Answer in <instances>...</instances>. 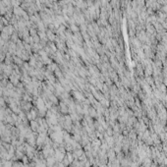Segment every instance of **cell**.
Segmentation results:
<instances>
[{
    "label": "cell",
    "mask_w": 167,
    "mask_h": 167,
    "mask_svg": "<svg viewBox=\"0 0 167 167\" xmlns=\"http://www.w3.org/2000/svg\"><path fill=\"white\" fill-rule=\"evenodd\" d=\"M73 95H74V97L77 99V100H79V101H83V100H85V98H84V95L82 94V92H80V91H74L73 92Z\"/></svg>",
    "instance_id": "obj_1"
},
{
    "label": "cell",
    "mask_w": 167,
    "mask_h": 167,
    "mask_svg": "<svg viewBox=\"0 0 167 167\" xmlns=\"http://www.w3.org/2000/svg\"><path fill=\"white\" fill-rule=\"evenodd\" d=\"M28 118L30 119V120H34V119H35L36 118V111L34 110V109H32L29 112V114H28Z\"/></svg>",
    "instance_id": "obj_2"
},
{
    "label": "cell",
    "mask_w": 167,
    "mask_h": 167,
    "mask_svg": "<svg viewBox=\"0 0 167 167\" xmlns=\"http://www.w3.org/2000/svg\"><path fill=\"white\" fill-rule=\"evenodd\" d=\"M56 69H57V65H56L55 63H50L48 66H47V70L50 71V72H52V73L55 72Z\"/></svg>",
    "instance_id": "obj_3"
},
{
    "label": "cell",
    "mask_w": 167,
    "mask_h": 167,
    "mask_svg": "<svg viewBox=\"0 0 167 167\" xmlns=\"http://www.w3.org/2000/svg\"><path fill=\"white\" fill-rule=\"evenodd\" d=\"M8 46H9V52L10 53H15V51H16V44L14 42H12Z\"/></svg>",
    "instance_id": "obj_4"
},
{
    "label": "cell",
    "mask_w": 167,
    "mask_h": 167,
    "mask_svg": "<svg viewBox=\"0 0 167 167\" xmlns=\"http://www.w3.org/2000/svg\"><path fill=\"white\" fill-rule=\"evenodd\" d=\"M56 159L58 160V161H60V160H62L63 159V157H64V153L63 152H60L59 150H57L56 151Z\"/></svg>",
    "instance_id": "obj_5"
},
{
    "label": "cell",
    "mask_w": 167,
    "mask_h": 167,
    "mask_svg": "<svg viewBox=\"0 0 167 167\" xmlns=\"http://www.w3.org/2000/svg\"><path fill=\"white\" fill-rule=\"evenodd\" d=\"M22 104L24 105V109H25V110H31L32 105H31L29 102H24V103H22Z\"/></svg>",
    "instance_id": "obj_6"
},
{
    "label": "cell",
    "mask_w": 167,
    "mask_h": 167,
    "mask_svg": "<svg viewBox=\"0 0 167 167\" xmlns=\"http://www.w3.org/2000/svg\"><path fill=\"white\" fill-rule=\"evenodd\" d=\"M5 59V52H3L2 50H0V62L3 61Z\"/></svg>",
    "instance_id": "obj_7"
},
{
    "label": "cell",
    "mask_w": 167,
    "mask_h": 167,
    "mask_svg": "<svg viewBox=\"0 0 167 167\" xmlns=\"http://www.w3.org/2000/svg\"><path fill=\"white\" fill-rule=\"evenodd\" d=\"M47 36H48L49 37V39H51V40H54V35L53 34H51L50 32H48V33H47Z\"/></svg>",
    "instance_id": "obj_8"
},
{
    "label": "cell",
    "mask_w": 167,
    "mask_h": 167,
    "mask_svg": "<svg viewBox=\"0 0 167 167\" xmlns=\"http://www.w3.org/2000/svg\"><path fill=\"white\" fill-rule=\"evenodd\" d=\"M32 127H33V129H34L35 131H36V130H37V127H38V126H37V124H36V122H35V121H33V122H32Z\"/></svg>",
    "instance_id": "obj_9"
},
{
    "label": "cell",
    "mask_w": 167,
    "mask_h": 167,
    "mask_svg": "<svg viewBox=\"0 0 167 167\" xmlns=\"http://www.w3.org/2000/svg\"><path fill=\"white\" fill-rule=\"evenodd\" d=\"M12 40L16 41L17 40V35H12Z\"/></svg>",
    "instance_id": "obj_10"
}]
</instances>
